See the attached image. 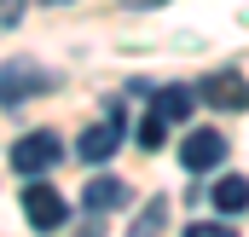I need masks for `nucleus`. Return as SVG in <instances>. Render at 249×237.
<instances>
[{"label":"nucleus","instance_id":"f257e3e1","mask_svg":"<svg viewBox=\"0 0 249 237\" xmlns=\"http://www.w3.org/2000/svg\"><path fill=\"white\" fill-rule=\"evenodd\" d=\"M53 87H58V75H53V69H41L35 58H12V64H0V104L41 99V93H53Z\"/></svg>","mask_w":249,"mask_h":237},{"label":"nucleus","instance_id":"f03ea898","mask_svg":"<svg viewBox=\"0 0 249 237\" xmlns=\"http://www.w3.org/2000/svg\"><path fill=\"white\" fill-rule=\"evenodd\" d=\"M58 156H64V139L53 127H35V133H23V139L12 145V174L41 179L47 168H58Z\"/></svg>","mask_w":249,"mask_h":237},{"label":"nucleus","instance_id":"7ed1b4c3","mask_svg":"<svg viewBox=\"0 0 249 237\" xmlns=\"http://www.w3.org/2000/svg\"><path fill=\"white\" fill-rule=\"evenodd\" d=\"M180 162H186V174H214L226 162V133L220 127H191L180 139Z\"/></svg>","mask_w":249,"mask_h":237},{"label":"nucleus","instance_id":"20e7f679","mask_svg":"<svg viewBox=\"0 0 249 237\" xmlns=\"http://www.w3.org/2000/svg\"><path fill=\"white\" fill-rule=\"evenodd\" d=\"M122 121H127V110H122V104H110V116L75 139V156H81V162H93V168H99V162H110V156H116V145H122Z\"/></svg>","mask_w":249,"mask_h":237},{"label":"nucleus","instance_id":"39448f33","mask_svg":"<svg viewBox=\"0 0 249 237\" xmlns=\"http://www.w3.org/2000/svg\"><path fill=\"white\" fill-rule=\"evenodd\" d=\"M23 220L35 226V232H58L64 220H70V203H64L53 185H41V179H29V191H23Z\"/></svg>","mask_w":249,"mask_h":237},{"label":"nucleus","instance_id":"423d86ee","mask_svg":"<svg viewBox=\"0 0 249 237\" xmlns=\"http://www.w3.org/2000/svg\"><path fill=\"white\" fill-rule=\"evenodd\" d=\"M203 104H214V110H249V81L238 69H214V75H203V87H191Z\"/></svg>","mask_w":249,"mask_h":237},{"label":"nucleus","instance_id":"0eeeda50","mask_svg":"<svg viewBox=\"0 0 249 237\" xmlns=\"http://www.w3.org/2000/svg\"><path fill=\"white\" fill-rule=\"evenodd\" d=\"M127 203H133V191H127V179H116V174L87 179V191H81V208H87V214H116Z\"/></svg>","mask_w":249,"mask_h":237},{"label":"nucleus","instance_id":"6e6552de","mask_svg":"<svg viewBox=\"0 0 249 237\" xmlns=\"http://www.w3.org/2000/svg\"><path fill=\"white\" fill-rule=\"evenodd\" d=\"M191 104H197V93L174 81V87H157V99H151V116H157V121H186V116H191Z\"/></svg>","mask_w":249,"mask_h":237},{"label":"nucleus","instance_id":"1a4fd4ad","mask_svg":"<svg viewBox=\"0 0 249 237\" xmlns=\"http://www.w3.org/2000/svg\"><path fill=\"white\" fill-rule=\"evenodd\" d=\"M209 203H214L220 214H244V208H249V179L244 174H226L214 191H209Z\"/></svg>","mask_w":249,"mask_h":237},{"label":"nucleus","instance_id":"9d476101","mask_svg":"<svg viewBox=\"0 0 249 237\" xmlns=\"http://www.w3.org/2000/svg\"><path fill=\"white\" fill-rule=\"evenodd\" d=\"M162 232H168V197H151V203L133 214L127 237H162Z\"/></svg>","mask_w":249,"mask_h":237},{"label":"nucleus","instance_id":"9b49d317","mask_svg":"<svg viewBox=\"0 0 249 237\" xmlns=\"http://www.w3.org/2000/svg\"><path fill=\"white\" fill-rule=\"evenodd\" d=\"M162 139H168V121H157V116L139 121V145H145V151H162Z\"/></svg>","mask_w":249,"mask_h":237},{"label":"nucleus","instance_id":"f8f14e48","mask_svg":"<svg viewBox=\"0 0 249 237\" xmlns=\"http://www.w3.org/2000/svg\"><path fill=\"white\" fill-rule=\"evenodd\" d=\"M186 237H238V232H232L226 220H191V232H186Z\"/></svg>","mask_w":249,"mask_h":237},{"label":"nucleus","instance_id":"ddd939ff","mask_svg":"<svg viewBox=\"0 0 249 237\" xmlns=\"http://www.w3.org/2000/svg\"><path fill=\"white\" fill-rule=\"evenodd\" d=\"M23 17V0H0V23H18Z\"/></svg>","mask_w":249,"mask_h":237},{"label":"nucleus","instance_id":"4468645a","mask_svg":"<svg viewBox=\"0 0 249 237\" xmlns=\"http://www.w3.org/2000/svg\"><path fill=\"white\" fill-rule=\"evenodd\" d=\"M75 237H105V214H87V226H81Z\"/></svg>","mask_w":249,"mask_h":237},{"label":"nucleus","instance_id":"2eb2a0df","mask_svg":"<svg viewBox=\"0 0 249 237\" xmlns=\"http://www.w3.org/2000/svg\"><path fill=\"white\" fill-rule=\"evenodd\" d=\"M47 6H58V0H47Z\"/></svg>","mask_w":249,"mask_h":237}]
</instances>
